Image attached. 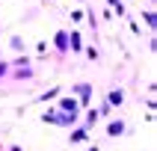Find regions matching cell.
<instances>
[{
	"mask_svg": "<svg viewBox=\"0 0 157 151\" xmlns=\"http://www.w3.org/2000/svg\"><path fill=\"white\" fill-rule=\"evenodd\" d=\"M142 21H145V27H148V36H154V27H157V12H154V0H148V6L140 12Z\"/></svg>",
	"mask_w": 157,
	"mask_h": 151,
	"instance_id": "30bf717a",
	"label": "cell"
},
{
	"mask_svg": "<svg viewBox=\"0 0 157 151\" xmlns=\"http://www.w3.org/2000/svg\"><path fill=\"white\" fill-rule=\"evenodd\" d=\"M56 110L71 113V115H83V110H80V104H77V98H71V95H59V98H56Z\"/></svg>",
	"mask_w": 157,
	"mask_h": 151,
	"instance_id": "ba28073f",
	"label": "cell"
},
{
	"mask_svg": "<svg viewBox=\"0 0 157 151\" xmlns=\"http://www.w3.org/2000/svg\"><path fill=\"white\" fill-rule=\"evenodd\" d=\"M107 136L110 139H119V136H128V122H124L122 115H113V119H107Z\"/></svg>",
	"mask_w": 157,
	"mask_h": 151,
	"instance_id": "277c9868",
	"label": "cell"
},
{
	"mask_svg": "<svg viewBox=\"0 0 157 151\" xmlns=\"http://www.w3.org/2000/svg\"><path fill=\"white\" fill-rule=\"evenodd\" d=\"M0 53H3V44H0Z\"/></svg>",
	"mask_w": 157,
	"mask_h": 151,
	"instance_id": "603a6c76",
	"label": "cell"
},
{
	"mask_svg": "<svg viewBox=\"0 0 157 151\" xmlns=\"http://www.w3.org/2000/svg\"><path fill=\"white\" fill-rule=\"evenodd\" d=\"M0 151H3V142H0Z\"/></svg>",
	"mask_w": 157,
	"mask_h": 151,
	"instance_id": "7402d4cb",
	"label": "cell"
},
{
	"mask_svg": "<svg viewBox=\"0 0 157 151\" xmlns=\"http://www.w3.org/2000/svg\"><path fill=\"white\" fill-rule=\"evenodd\" d=\"M83 151H101V145H98V142H89V145H86Z\"/></svg>",
	"mask_w": 157,
	"mask_h": 151,
	"instance_id": "ffe728a7",
	"label": "cell"
},
{
	"mask_svg": "<svg viewBox=\"0 0 157 151\" xmlns=\"http://www.w3.org/2000/svg\"><path fill=\"white\" fill-rule=\"evenodd\" d=\"M124 98H128V92H124V86H113V89H107V95H104V101L113 110H122L124 107Z\"/></svg>",
	"mask_w": 157,
	"mask_h": 151,
	"instance_id": "52a82bcc",
	"label": "cell"
},
{
	"mask_svg": "<svg viewBox=\"0 0 157 151\" xmlns=\"http://www.w3.org/2000/svg\"><path fill=\"white\" fill-rule=\"evenodd\" d=\"M83 47H86V42H83V33H80L77 27H71V30H68V51L80 56V53H83Z\"/></svg>",
	"mask_w": 157,
	"mask_h": 151,
	"instance_id": "9c48e42d",
	"label": "cell"
},
{
	"mask_svg": "<svg viewBox=\"0 0 157 151\" xmlns=\"http://www.w3.org/2000/svg\"><path fill=\"white\" fill-rule=\"evenodd\" d=\"M51 44H53V59H56V62H62V59H65V56L71 53V51H68V30H65V27H59V30L53 33Z\"/></svg>",
	"mask_w": 157,
	"mask_h": 151,
	"instance_id": "3957f363",
	"label": "cell"
},
{
	"mask_svg": "<svg viewBox=\"0 0 157 151\" xmlns=\"http://www.w3.org/2000/svg\"><path fill=\"white\" fill-rule=\"evenodd\" d=\"M36 65H18V68L9 71V80H15V83H27V80H36Z\"/></svg>",
	"mask_w": 157,
	"mask_h": 151,
	"instance_id": "8992f818",
	"label": "cell"
},
{
	"mask_svg": "<svg viewBox=\"0 0 157 151\" xmlns=\"http://www.w3.org/2000/svg\"><path fill=\"white\" fill-rule=\"evenodd\" d=\"M110 3V9H113V15L119 18H128V9H124V0H107Z\"/></svg>",
	"mask_w": 157,
	"mask_h": 151,
	"instance_id": "9a60e30c",
	"label": "cell"
},
{
	"mask_svg": "<svg viewBox=\"0 0 157 151\" xmlns=\"http://www.w3.org/2000/svg\"><path fill=\"white\" fill-rule=\"evenodd\" d=\"M3 151H24V145H18V142H9V145H3Z\"/></svg>",
	"mask_w": 157,
	"mask_h": 151,
	"instance_id": "d6986e66",
	"label": "cell"
},
{
	"mask_svg": "<svg viewBox=\"0 0 157 151\" xmlns=\"http://www.w3.org/2000/svg\"><path fill=\"white\" fill-rule=\"evenodd\" d=\"M77 3H83V6H86V3H89V0H77Z\"/></svg>",
	"mask_w": 157,
	"mask_h": 151,
	"instance_id": "44dd1931",
	"label": "cell"
},
{
	"mask_svg": "<svg viewBox=\"0 0 157 151\" xmlns=\"http://www.w3.org/2000/svg\"><path fill=\"white\" fill-rule=\"evenodd\" d=\"M89 142H92V130H89V127H83V124L71 127V133H68V145H89Z\"/></svg>",
	"mask_w": 157,
	"mask_h": 151,
	"instance_id": "5b68a950",
	"label": "cell"
},
{
	"mask_svg": "<svg viewBox=\"0 0 157 151\" xmlns=\"http://www.w3.org/2000/svg\"><path fill=\"white\" fill-rule=\"evenodd\" d=\"M98 124H101L98 113H95V110H86V119H83V127H89V130H95Z\"/></svg>",
	"mask_w": 157,
	"mask_h": 151,
	"instance_id": "5bb4252c",
	"label": "cell"
},
{
	"mask_svg": "<svg viewBox=\"0 0 157 151\" xmlns=\"http://www.w3.org/2000/svg\"><path fill=\"white\" fill-rule=\"evenodd\" d=\"M44 124H53V127H62V130H71V127H77L80 124V115H71V113H62V110H56V107H48V110H42V115H39Z\"/></svg>",
	"mask_w": 157,
	"mask_h": 151,
	"instance_id": "6da1fadb",
	"label": "cell"
},
{
	"mask_svg": "<svg viewBox=\"0 0 157 151\" xmlns=\"http://www.w3.org/2000/svg\"><path fill=\"white\" fill-rule=\"evenodd\" d=\"M59 95H62V86H53V89H48V92H42L36 101H39V104H48V101H56Z\"/></svg>",
	"mask_w": 157,
	"mask_h": 151,
	"instance_id": "4fadbf2b",
	"label": "cell"
},
{
	"mask_svg": "<svg viewBox=\"0 0 157 151\" xmlns=\"http://www.w3.org/2000/svg\"><path fill=\"white\" fill-rule=\"evenodd\" d=\"M95 113H98V119H101V122H107V119H113V115H116V110L107 104L104 98H101V104H98V110H95Z\"/></svg>",
	"mask_w": 157,
	"mask_h": 151,
	"instance_id": "7c38bea8",
	"label": "cell"
},
{
	"mask_svg": "<svg viewBox=\"0 0 157 151\" xmlns=\"http://www.w3.org/2000/svg\"><path fill=\"white\" fill-rule=\"evenodd\" d=\"M83 56H86L89 62H101V53H98L95 44H86V47H83Z\"/></svg>",
	"mask_w": 157,
	"mask_h": 151,
	"instance_id": "2e32d148",
	"label": "cell"
},
{
	"mask_svg": "<svg viewBox=\"0 0 157 151\" xmlns=\"http://www.w3.org/2000/svg\"><path fill=\"white\" fill-rule=\"evenodd\" d=\"M9 71H12V65H9V62L0 56V80H9Z\"/></svg>",
	"mask_w": 157,
	"mask_h": 151,
	"instance_id": "e0dca14e",
	"label": "cell"
},
{
	"mask_svg": "<svg viewBox=\"0 0 157 151\" xmlns=\"http://www.w3.org/2000/svg\"><path fill=\"white\" fill-rule=\"evenodd\" d=\"M71 98H77L80 110H89L92 107V98H95V83H89V80L71 83Z\"/></svg>",
	"mask_w": 157,
	"mask_h": 151,
	"instance_id": "7a4b0ae2",
	"label": "cell"
},
{
	"mask_svg": "<svg viewBox=\"0 0 157 151\" xmlns=\"http://www.w3.org/2000/svg\"><path fill=\"white\" fill-rule=\"evenodd\" d=\"M83 21V9H71V24H80Z\"/></svg>",
	"mask_w": 157,
	"mask_h": 151,
	"instance_id": "ac0fdd59",
	"label": "cell"
},
{
	"mask_svg": "<svg viewBox=\"0 0 157 151\" xmlns=\"http://www.w3.org/2000/svg\"><path fill=\"white\" fill-rule=\"evenodd\" d=\"M9 51L15 53H27V42H24V36H9Z\"/></svg>",
	"mask_w": 157,
	"mask_h": 151,
	"instance_id": "8fae6325",
	"label": "cell"
}]
</instances>
